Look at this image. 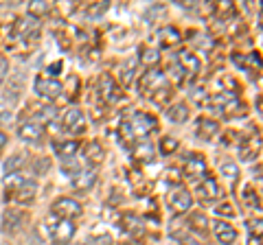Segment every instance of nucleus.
I'll use <instances>...</instances> for the list:
<instances>
[{
  "label": "nucleus",
  "mask_w": 263,
  "mask_h": 245,
  "mask_svg": "<svg viewBox=\"0 0 263 245\" xmlns=\"http://www.w3.org/2000/svg\"><path fill=\"white\" fill-rule=\"evenodd\" d=\"M154 127H156V118L149 116V114H143V112H136L129 122H123V132L127 134V138H143L149 134Z\"/></svg>",
  "instance_id": "obj_1"
},
{
  "label": "nucleus",
  "mask_w": 263,
  "mask_h": 245,
  "mask_svg": "<svg viewBox=\"0 0 263 245\" xmlns=\"http://www.w3.org/2000/svg\"><path fill=\"white\" fill-rule=\"evenodd\" d=\"M53 215H57L60 219H70L72 217H79L81 215V206L75 201V199H70V197H62V199H57L53 203Z\"/></svg>",
  "instance_id": "obj_2"
},
{
  "label": "nucleus",
  "mask_w": 263,
  "mask_h": 245,
  "mask_svg": "<svg viewBox=\"0 0 263 245\" xmlns=\"http://www.w3.org/2000/svg\"><path fill=\"white\" fill-rule=\"evenodd\" d=\"M35 92L44 99H57L62 92H64V86L60 84L57 79H44V77H37L35 79Z\"/></svg>",
  "instance_id": "obj_3"
},
{
  "label": "nucleus",
  "mask_w": 263,
  "mask_h": 245,
  "mask_svg": "<svg viewBox=\"0 0 263 245\" xmlns=\"http://www.w3.org/2000/svg\"><path fill=\"white\" fill-rule=\"evenodd\" d=\"M169 206L174 208L176 212H189L191 206H193L191 193H189L186 189H182V186H178V189L169 195Z\"/></svg>",
  "instance_id": "obj_4"
},
{
  "label": "nucleus",
  "mask_w": 263,
  "mask_h": 245,
  "mask_svg": "<svg viewBox=\"0 0 263 245\" xmlns=\"http://www.w3.org/2000/svg\"><path fill=\"white\" fill-rule=\"evenodd\" d=\"M72 236H75V223L68 221V219H60V221L55 223V228H53V241H55V245L70 243Z\"/></svg>",
  "instance_id": "obj_5"
},
{
  "label": "nucleus",
  "mask_w": 263,
  "mask_h": 245,
  "mask_svg": "<svg viewBox=\"0 0 263 245\" xmlns=\"http://www.w3.org/2000/svg\"><path fill=\"white\" fill-rule=\"evenodd\" d=\"M64 127L72 134H81L86 129V116L79 108H70L64 114Z\"/></svg>",
  "instance_id": "obj_6"
},
{
  "label": "nucleus",
  "mask_w": 263,
  "mask_h": 245,
  "mask_svg": "<svg viewBox=\"0 0 263 245\" xmlns=\"http://www.w3.org/2000/svg\"><path fill=\"white\" fill-rule=\"evenodd\" d=\"M18 136L22 138V140H27V142H35V145H40V140L44 138V129L40 127L37 122L27 120V122H22V125L18 127Z\"/></svg>",
  "instance_id": "obj_7"
},
{
  "label": "nucleus",
  "mask_w": 263,
  "mask_h": 245,
  "mask_svg": "<svg viewBox=\"0 0 263 245\" xmlns=\"http://www.w3.org/2000/svg\"><path fill=\"white\" fill-rule=\"evenodd\" d=\"M99 96L105 101V103H114L119 99V92H117V84H114V79L110 75H101L99 79Z\"/></svg>",
  "instance_id": "obj_8"
},
{
  "label": "nucleus",
  "mask_w": 263,
  "mask_h": 245,
  "mask_svg": "<svg viewBox=\"0 0 263 245\" xmlns=\"http://www.w3.org/2000/svg\"><path fill=\"white\" fill-rule=\"evenodd\" d=\"M197 193H200L202 199H206V201H213V199L221 197V189H219V184L215 182V177H204L200 182V186H197Z\"/></svg>",
  "instance_id": "obj_9"
},
{
  "label": "nucleus",
  "mask_w": 263,
  "mask_h": 245,
  "mask_svg": "<svg viewBox=\"0 0 263 245\" xmlns=\"http://www.w3.org/2000/svg\"><path fill=\"white\" fill-rule=\"evenodd\" d=\"M213 230H215V236L221 245H233L237 241V230L226 221H215Z\"/></svg>",
  "instance_id": "obj_10"
},
{
  "label": "nucleus",
  "mask_w": 263,
  "mask_h": 245,
  "mask_svg": "<svg viewBox=\"0 0 263 245\" xmlns=\"http://www.w3.org/2000/svg\"><path fill=\"white\" fill-rule=\"evenodd\" d=\"M204 173H206V162H204V158L193 156L191 160L186 162V167H184V175H186L189 179H200Z\"/></svg>",
  "instance_id": "obj_11"
},
{
  "label": "nucleus",
  "mask_w": 263,
  "mask_h": 245,
  "mask_svg": "<svg viewBox=\"0 0 263 245\" xmlns=\"http://www.w3.org/2000/svg\"><path fill=\"white\" fill-rule=\"evenodd\" d=\"M35 193H37V184L35 182H22L18 186V191H15V201L18 203H31L35 199Z\"/></svg>",
  "instance_id": "obj_12"
},
{
  "label": "nucleus",
  "mask_w": 263,
  "mask_h": 245,
  "mask_svg": "<svg viewBox=\"0 0 263 245\" xmlns=\"http://www.w3.org/2000/svg\"><path fill=\"white\" fill-rule=\"evenodd\" d=\"M217 132H219V125L215 120H211V118H200L197 120V129H195L197 138H202V140H211Z\"/></svg>",
  "instance_id": "obj_13"
},
{
  "label": "nucleus",
  "mask_w": 263,
  "mask_h": 245,
  "mask_svg": "<svg viewBox=\"0 0 263 245\" xmlns=\"http://www.w3.org/2000/svg\"><path fill=\"white\" fill-rule=\"evenodd\" d=\"M162 84H167V79H164L158 70H149V72L145 75V79H143V92L152 94L154 90H158Z\"/></svg>",
  "instance_id": "obj_14"
},
{
  "label": "nucleus",
  "mask_w": 263,
  "mask_h": 245,
  "mask_svg": "<svg viewBox=\"0 0 263 245\" xmlns=\"http://www.w3.org/2000/svg\"><path fill=\"white\" fill-rule=\"evenodd\" d=\"M178 62H180V66L184 68V72H189V75H197V70H200V59H197L193 53L182 51L178 55Z\"/></svg>",
  "instance_id": "obj_15"
},
{
  "label": "nucleus",
  "mask_w": 263,
  "mask_h": 245,
  "mask_svg": "<svg viewBox=\"0 0 263 245\" xmlns=\"http://www.w3.org/2000/svg\"><path fill=\"white\" fill-rule=\"evenodd\" d=\"M250 145H241L239 147V153H241V160L246 162H252L254 158L259 156V151H261V142H259V138H252V140H248Z\"/></svg>",
  "instance_id": "obj_16"
},
{
  "label": "nucleus",
  "mask_w": 263,
  "mask_h": 245,
  "mask_svg": "<svg viewBox=\"0 0 263 245\" xmlns=\"http://www.w3.org/2000/svg\"><path fill=\"white\" fill-rule=\"evenodd\" d=\"M97 182V173L92 169H88V171H81V173L72 179V186H75V189H81V191H86V189H90V186H92Z\"/></svg>",
  "instance_id": "obj_17"
},
{
  "label": "nucleus",
  "mask_w": 263,
  "mask_h": 245,
  "mask_svg": "<svg viewBox=\"0 0 263 245\" xmlns=\"http://www.w3.org/2000/svg\"><path fill=\"white\" fill-rule=\"evenodd\" d=\"M167 118L171 122H184L189 118V108L184 103H176V105H171V108L167 110Z\"/></svg>",
  "instance_id": "obj_18"
},
{
  "label": "nucleus",
  "mask_w": 263,
  "mask_h": 245,
  "mask_svg": "<svg viewBox=\"0 0 263 245\" xmlns=\"http://www.w3.org/2000/svg\"><path fill=\"white\" fill-rule=\"evenodd\" d=\"M77 151H79V142H75V140H66V142H62V145H57V156H60L62 160L75 158Z\"/></svg>",
  "instance_id": "obj_19"
},
{
  "label": "nucleus",
  "mask_w": 263,
  "mask_h": 245,
  "mask_svg": "<svg viewBox=\"0 0 263 245\" xmlns=\"http://www.w3.org/2000/svg\"><path fill=\"white\" fill-rule=\"evenodd\" d=\"M134 158L141 162H152L154 160V147L152 142H138L134 147Z\"/></svg>",
  "instance_id": "obj_20"
},
{
  "label": "nucleus",
  "mask_w": 263,
  "mask_h": 245,
  "mask_svg": "<svg viewBox=\"0 0 263 245\" xmlns=\"http://www.w3.org/2000/svg\"><path fill=\"white\" fill-rule=\"evenodd\" d=\"M48 3H44V0H33V3H29L27 7V13H29V18H42V15L48 13Z\"/></svg>",
  "instance_id": "obj_21"
},
{
  "label": "nucleus",
  "mask_w": 263,
  "mask_h": 245,
  "mask_svg": "<svg viewBox=\"0 0 263 245\" xmlns=\"http://www.w3.org/2000/svg\"><path fill=\"white\" fill-rule=\"evenodd\" d=\"M84 156H86L88 162H101V160H103V149H101V145L88 142L86 151H84Z\"/></svg>",
  "instance_id": "obj_22"
},
{
  "label": "nucleus",
  "mask_w": 263,
  "mask_h": 245,
  "mask_svg": "<svg viewBox=\"0 0 263 245\" xmlns=\"http://www.w3.org/2000/svg\"><path fill=\"white\" fill-rule=\"evenodd\" d=\"M169 96H171V88H169V84H162L158 90H154V92L149 94V99L156 101L158 105H164V103L169 101Z\"/></svg>",
  "instance_id": "obj_23"
},
{
  "label": "nucleus",
  "mask_w": 263,
  "mask_h": 245,
  "mask_svg": "<svg viewBox=\"0 0 263 245\" xmlns=\"http://www.w3.org/2000/svg\"><path fill=\"white\" fill-rule=\"evenodd\" d=\"M160 37H162V44H167V46L178 44L180 42V31L174 29V27H167V29L160 31Z\"/></svg>",
  "instance_id": "obj_24"
},
{
  "label": "nucleus",
  "mask_w": 263,
  "mask_h": 245,
  "mask_svg": "<svg viewBox=\"0 0 263 245\" xmlns=\"http://www.w3.org/2000/svg\"><path fill=\"white\" fill-rule=\"evenodd\" d=\"M20 219H22V212H18V210H9V212L5 215V221H3V223H5V230H7V232L13 230V228L18 226Z\"/></svg>",
  "instance_id": "obj_25"
},
{
  "label": "nucleus",
  "mask_w": 263,
  "mask_h": 245,
  "mask_svg": "<svg viewBox=\"0 0 263 245\" xmlns=\"http://www.w3.org/2000/svg\"><path fill=\"white\" fill-rule=\"evenodd\" d=\"M178 140L176 138H162L160 140V151L164 153V156H171V153H176L178 151Z\"/></svg>",
  "instance_id": "obj_26"
},
{
  "label": "nucleus",
  "mask_w": 263,
  "mask_h": 245,
  "mask_svg": "<svg viewBox=\"0 0 263 245\" xmlns=\"http://www.w3.org/2000/svg\"><path fill=\"white\" fill-rule=\"evenodd\" d=\"M219 173L224 175V177L235 179V177H239V169H237V165H235V162H224V165L219 167Z\"/></svg>",
  "instance_id": "obj_27"
},
{
  "label": "nucleus",
  "mask_w": 263,
  "mask_h": 245,
  "mask_svg": "<svg viewBox=\"0 0 263 245\" xmlns=\"http://www.w3.org/2000/svg\"><path fill=\"white\" fill-rule=\"evenodd\" d=\"M24 165V160H22V156H13V158H9L5 162V173L9 175V173H18V169Z\"/></svg>",
  "instance_id": "obj_28"
},
{
  "label": "nucleus",
  "mask_w": 263,
  "mask_h": 245,
  "mask_svg": "<svg viewBox=\"0 0 263 245\" xmlns=\"http://www.w3.org/2000/svg\"><path fill=\"white\" fill-rule=\"evenodd\" d=\"M160 62V55L156 48H145V53H143V64L145 66H156V64Z\"/></svg>",
  "instance_id": "obj_29"
},
{
  "label": "nucleus",
  "mask_w": 263,
  "mask_h": 245,
  "mask_svg": "<svg viewBox=\"0 0 263 245\" xmlns=\"http://www.w3.org/2000/svg\"><path fill=\"white\" fill-rule=\"evenodd\" d=\"M209 226V221H206V217L202 215V212H193L191 215V228H195L197 232H204V228Z\"/></svg>",
  "instance_id": "obj_30"
},
{
  "label": "nucleus",
  "mask_w": 263,
  "mask_h": 245,
  "mask_svg": "<svg viewBox=\"0 0 263 245\" xmlns=\"http://www.w3.org/2000/svg\"><path fill=\"white\" fill-rule=\"evenodd\" d=\"M24 182L22 179V175L20 173H9L7 175V179H5V184H7V189H18V186Z\"/></svg>",
  "instance_id": "obj_31"
},
{
  "label": "nucleus",
  "mask_w": 263,
  "mask_h": 245,
  "mask_svg": "<svg viewBox=\"0 0 263 245\" xmlns=\"http://www.w3.org/2000/svg\"><path fill=\"white\" fill-rule=\"evenodd\" d=\"M7 75H9V62H7V57L0 55V86H3Z\"/></svg>",
  "instance_id": "obj_32"
},
{
  "label": "nucleus",
  "mask_w": 263,
  "mask_h": 245,
  "mask_svg": "<svg viewBox=\"0 0 263 245\" xmlns=\"http://www.w3.org/2000/svg\"><path fill=\"white\" fill-rule=\"evenodd\" d=\"M178 175H180V171H178V169H169L167 173H164L167 182H171V184H178V182H180V177H178Z\"/></svg>",
  "instance_id": "obj_33"
},
{
  "label": "nucleus",
  "mask_w": 263,
  "mask_h": 245,
  "mask_svg": "<svg viewBox=\"0 0 263 245\" xmlns=\"http://www.w3.org/2000/svg\"><path fill=\"white\" fill-rule=\"evenodd\" d=\"M60 70H62V62H55V64H51V66L46 68L48 75H60Z\"/></svg>",
  "instance_id": "obj_34"
},
{
  "label": "nucleus",
  "mask_w": 263,
  "mask_h": 245,
  "mask_svg": "<svg viewBox=\"0 0 263 245\" xmlns=\"http://www.w3.org/2000/svg\"><path fill=\"white\" fill-rule=\"evenodd\" d=\"M180 245H200V241L191 239V236H180Z\"/></svg>",
  "instance_id": "obj_35"
},
{
  "label": "nucleus",
  "mask_w": 263,
  "mask_h": 245,
  "mask_svg": "<svg viewBox=\"0 0 263 245\" xmlns=\"http://www.w3.org/2000/svg\"><path fill=\"white\" fill-rule=\"evenodd\" d=\"M217 215H228V217H230V215H235V212H233V208H230L228 203H224V206L217 210Z\"/></svg>",
  "instance_id": "obj_36"
},
{
  "label": "nucleus",
  "mask_w": 263,
  "mask_h": 245,
  "mask_svg": "<svg viewBox=\"0 0 263 245\" xmlns=\"http://www.w3.org/2000/svg\"><path fill=\"white\" fill-rule=\"evenodd\" d=\"M5 142H7V136H5L3 132H0V149H3V147H5Z\"/></svg>",
  "instance_id": "obj_37"
},
{
  "label": "nucleus",
  "mask_w": 263,
  "mask_h": 245,
  "mask_svg": "<svg viewBox=\"0 0 263 245\" xmlns=\"http://www.w3.org/2000/svg\"><path fill=\"white\" fill-rule=\"evenodd\" d=\"M250 245H259V239H250Z\"/></svg>",
  "instance_id": "obj_38"
}]
</instances>
